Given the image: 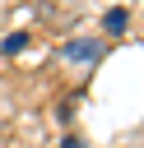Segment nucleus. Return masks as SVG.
<instances>
[{
    "mask_svg": "<svg viewBox=\"0 0 144 148\" xmlns=\"http://www.w3.org/2000/svg\"><path fill=\"white\" fill-rule=\"evenodd\" d=\"M60 56H65V60H74V65H93V60L102 56V42L74 37V42H65V46H60Z\"/></svg>",
    "mask_w": 144,
    "mask_h": 148,
    "instance_id": "nucleus-1",
    "label": "nucleus"
},
{
    "mask_svg": "<svg viewBox=\"0 0 144 148\" xmlns=\"http://www.w3.org/2000/svg\"><path fill=\"white\" fill-rule=\"evenodd\" d=\"M102 23H107V32H125V28H130V14H125V9H111Z\"/></svg>",
    "mask_w": 144,
    "mask_h": 148,
    "instance_id": "nucleus-2",
    "label": "nucleus"
},
{
    "mask_svg": "<svg viewBox=\"0 0 144 148\" xmlns=\"http://www.w3.org/2000/svg\"><path fill=\"white\" fill-rule=\"evenodd\" d=\"M23 46H28V32H9V37L0 42V51H5V56H14V51H23Z\"/></svg>",
    "mask_w": 144,
    "mask_h": 148,
    "instance_id": "nucleus-3",
    "label": "nucleus"
}]
</instances>
